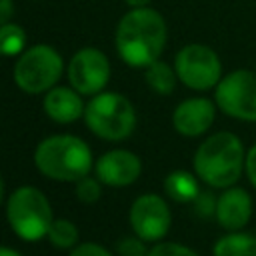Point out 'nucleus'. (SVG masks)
Listing matches in <instances>:
<instances>
[{
    "instance_id": "nucleus-13",
    "label": "nucleus",
    "mask_w": 256,
    "mask_h": 256,
    "mask_svg": "<svg viewBox=\"0 0 256 256\" xmlns=\"http://www.w3.org/2000/svg\"><path fill=\"white\" fill-rule=\"evenodd\" d=\"M216 220L226 230H240L252 216V198L242 188H226L216 200Z\"/></svg>"
},
{
    "instance_id": "nucleus-8",
    "label": "nucleus",
    "mask_w": 256,
    "mask_h": 256,
    "mask_svg": "<svg viewBox=\"0 0 256 256\" xmlns=\"http://www.w3.org/2000/svg\"><path fill=\"white\" fill-rule=\"evenodd\" d=\"M216 106L238 120L256 122V72L234 70L216 84Z\"/></svg>"
},
{
    "instance_id": "nucleus-2",
    "label": "nucleus",
    "mask_w": 256,
    "mask_h": 256,
    "mask_svg": "<svg viewBox=\"0 0 256 256\" xmlns=\"http://www.w3.org/2000/svg\"><path fill=\"white\" fill-rule=\"evenodd\" d=\"M246 152L240 138L232 132L208 136L194 154L196 176L212 188H230L242 174Z\"/></svg>"
},
{
    "instance_id": "nucleus-20",
    "label": "nucleus",
    "mask_w": 256,
    "mask_h": 256,
    "mask_svg": "<svg viewBox=\"0 0 256 256\" xmlns=\"http://www.w3.org/2000/svg\"><path fill=\"white\" fill-rule=\"evenodd\" d=\"M76 196H78V200H82V202H86V204L96 202V200L100 198V184H98L94 178L84 176V178L78 180Z\"/></svg>"
},
{
    "instance_id": "nucleus-18",
    "label": "nucleus",
    "mask_w": 256,
    "mask_h": 256,
    "mask_svg": "<svg viewBox=\"0 0 256 256\" xmlns=\"http://www.w3.org/2000/svg\"><path fill=\"white\" fill-rule=\"evenodd\" d=\"M26 46V32L14 22L0 26V56H20Z\"/></svg>"
},
{
    "instance_id": "nucleus-26",
    "label": "nucleus",
    "mask_w": 256,
    "mask_h": 256,
    "mask_svg": "<svg viewBox=\"0 0 256 256\" xmlns=\"http://www.w3.org/2000/svg\"><path fill=\"white\" fill-rule=\"evenodd\" d=\"M128 6H132V8H144V6H148L152 0H124Z\"/></svg>"
},
{
    "instance_id": "nucleus-14",
    "label": "nucleus",
    "mask_w": 256,
    "mask_h": 256,
    "mask_svg": "<svg viewBox=\"0 0 256 256\" xmlns=\"http://www.w3.org/2000/svg\"><path fill=\"white\" fill-rule=\"evenodd\" d=\"M44 112L60 124L78 120L84 114L80 92L74 88H64V86L50 88L44 96Z\"/></svg>"
},
{
    "instance_id": "nucleus-28",
    "label": "nucleus",
    "mask_w": 256,
    "mask_h": 256,
    "mask_svg": "<svg viewBox=\"0 0 256 256\" xmlns=\"http://www.w3.org/2000/svg\"><path fill=\"white\" fill-rule=\"evenodd\" d=\"M2 198H4V184H2V178H0V204H2Z\"/></svg>"
},
{
    "instance_id": "nucleus-15",
    "label": "nucleus",
    "mask_w": 256,
    "mask_h": 256,
    "mask_svg": "<svg viewBox=\"0 0 256 256\" xmlns=\"http://www.w3.org/2000/svg\"><path fill=\"white\" fill-rule=\"evenodd\" d=\"M214 256H256V234L232 230L222 236L212 250Z\"/></svg>"
},
{
    "instance_id": "nucleus-19",
    "label": "nucleus",
    "mask_w": 256,
    "mask_h": 256,
    "mask_svg": "<svg viewBox=\"0 0 256 256\" xmlns=\"http://www.w3.org/2000/svg\"><path fill=\"white\" fill-rule=\"evenodd\" d=\"M48 240L58 248H70L78 240V230L70 220H52L48 228Z\"/></svg>"
},
{
    "instance_id": "nucleus-6",
    "label": "nucleus",
    "mask_w": 256,
    "mask_h": 256,
    "mask_svg": "<svg viewBox=\"0 0 256 256\" xmlns=\"http://www.w3.org/2000/svg\"><path fill=\"white\" fill-rule=\"evenodd\" d=\"M62 58L48 44H36L20 54L14 66V82L28 94H40L54 88L62 76Z\"/></svg>"
},
{
    "instance_id": "nucleus-27",
    "label": "nucleus",
    "mask_w": 256,
    "mask_h": 256,
    "mask_svg": "<svg viewBox=\"0 0 256 256\" xmlns=\"http://www.w3.org/2000/svg\"><path fill=\"white\" fill-rule=\"evenodd\" d=\"M0 256H22V254H18V252H16V250H12V248L0 246Z\"/></svg>"
},
{
    "instance_id": "nucleus-1",
    "label": "nucleus",
    "mask_w": 256,
    "mask_h": 256,
    "mask_svg": "<svg viewBox=\"0 0 256 256\" xmlns=\"http://www.w3.org/2000/svg\"><path fill=\"white\" fill-rule=\"evenodd\" d=\"M166 22L160 12L152 8H132L126 12L116 28L118 56L134 68H146L160 58L166 46Z\"/></svg>"
},
{
    "instance_id": "nucleus-22",
    "label": "nucleus",
    "mask_w": 256,
    "mask_h": 256,
    "mask_svg": "<svg viewBox=\"0 0 256 256\" xmlns=\"http://www.w3.org/2000/svg\"><path fill=\"white\" fill-rule=\"evenodd\" d=\"M118 254L120 256H148L142 238H122L118 242Z\"/></svg>"
},
{
    "instance_id": "nucleus-11",
    "label": "nucleus",
    "mask_w": 256,
    "mask_h": 256,
    "mask_svg": "<svg viewBox=\"0 0 256 256\" xmlns=\"http://www.w3.org/2000/svg\"><path fill=\"white\" fill-rule=\"evenodd\" d=\"M140 158L128 150H110L96 160V176L108 186H128L140 176Z\"/></svg>"
},
{
    "instance_id": "nucleus-23",
    "label": "nucleus",
    "mask_w": 256,
    "mask_h": 256,
    "mask_svg": "<svg viewBox=\"0 0 256 256\" xmlns=\"http://www.w3.org/2000/svg\"><path fill=\"white\" fill-rule=\"evenodd\" d=\"M70 256H112L106 248L98 246V244H92V242H86V244H80L72 250Z\"/></svg>"
},
{
    "instance_id": "nucleus-17",
    "label": "nucleus",
    "mask_w": 256,
    "mask_h": 256,
    "mask_svg": "<svg viewBox=\"0 0 256 256\" xmlns=\"http://www.w3.org/2000/svg\"><path fill=\"white\" fill-rule=\"evenodd\" d=\"M144 78H146V84L158 92V94H170L176 86V70L170 68L166 62L162 60H154L152 64L146 66V72H144Z\"/></svg>"
},
{
    "instance_id": "nucleus-24",
    "label": "nucleus",
    "mask_w": 256,
    "mask_h": 256,
    "mask_svg": "<svg viewBox=\"0 0 256 256\" xmlns=\"http://www.w3.org/2000/svg\"><path fill=\"white\" fill-rule=\"evenodd\" d=\"M244 170H246V174H248V178H250L252 186L256 188V144H254V146L248 150V154H246Z\"/></svg>"
},
{
    "instance_id": "nucleus-9",
    "label": "nucleus",
    "mask_w": 256,
    "mask_h": 256,
    "mask_svg": "<svg viewBox=\"0 0 256 256\" xmlns=\"http://www.w3.org/2000/svg\"><path fill=\"white\" fill-rule=\"evenodd\" d=\"M68 80L84 96L98 94L110 80V62L98 48L78 50L68 64Z\"/></svg>"
},
{
    "instance_id": "nucleus-5",
    "label": "nucleus",
    "mask_w": 256,
    "mask_h": 256,
    "mask_svg": "<svg viewBox=\"0 0 256 256\" xmlns=\"http://www.w3.org/2000/svg\"><path fill=\"white\" fill-rule=\"evenodd\" d=\"M6 216L10 222V228L22 240L44 238L52 224L50 202L34 186H22L10 194Z\"/></svg>"
},
{
    "instance_id": "nucleus-25",
    "label": "nucleus",
    "mask_w": 256,
    "mask_h": 256,
    "mask_svg": "<svg viewBox=\"0 0 256 256\" xmlns=\"http://www.w3.org/2000/svg\"><path fill=\"white\" fill-rule=\"evenodd\" d=\"M12 12H14L12 0H0V26L6 24V22H10Z\"/></svg>"
},
{
    "instance_id": "nucleus-4",
    "label": "nucleus",
    "mask_w": 256,
    "mask_h": 256,
    "mask_svg": "<svg viewBox=\"0 0 256 256\" xmlns=\"http://www.w3.org/2000/svg\"><path fill=\"white\" fill-rule=\"evenodd\" d=\"M88 128L104 140H124L136 126V112L130 100L118 92H98L84 108Z\"/></svg>"
},
{
    "instance_id": "nucleus-16",
    "label": "nucleus",
    "mask_w": 256,
    "mask_h": 256,
    "mask_svg": "<svg viewBox=\"0 0 256 256\" xmlns=\"http://www.w3.org/2000/svg\"><path fill=\"white\" fill-rule=\"evenodd\" d=\"M164 190L176 202H192L200 194L196 178L190 172H186V170L170 172L166 176V180H164Z\"/></svg>"
},
{
    "instance_id": "nucleus-3",
    "label": "nucleus",
    "mask_w": 256,
    "mask_h": 256,
    "mask_svg": "<svg viewBox=\"0 0 256 256\" xmlns=\"http://www.w3.org/2000/svg\"><path fill=\"white\" fill-rule=\"evenodd\" d=\"M34 162L36 168L52 180L78 182L88 176L92 168V152L84 140L72 134H56L38 144Z\"/></svg>"
},
{
    "instance_id": "nucleus-12",
    "label": "nucleus",
    "mask_w": 256,
    "mask_h": 256,
    "mask_svg": "<svg viewBox=\"0 0 256 256\" xmlns=\"http://www.w3.org/2000/svg\"><path fill=\"white\" fill-rule=\"evenodd\" d=\"M214 114L216 108L208 98H188L176 106L172 124L184 136H200L212 126Z\"/></svg>"
},
{
    "instance_id": "nucleus-21",
    "label": "nucleus",
    "mask_w": 256,
    "mask_h": 256,
    "mask_svg": "<svg viewBox=\"0 0 256 256\" xmlns=\"http://www.w3.org/2000/svg\"><path fill=\"white\" fill-rule=\"evenodd\" d=\"M148 256H198V254L188 246H182L176 242H160L148 252Z\"/></svg>"
},
{
    "instance_id": "nucleus-10",
    "label": "nucleus",
    "mask_w": 256,
    "mask_h": 256,
    "mask_svg": "<svg viewBox=\"0 0 256 256\" xmlns=\"http://www.w3.org/2000/svg\"><path fill=\"white\" fill-rule=\"evenodd\" d=\"M130 224L138 238L156 242L164 238L170 228V210L160 196L144 194L136 198L130 208Z\"/></svg>"
},
{
    "instance_id": "nucleus-7",
    "label": "nucleus",
    "mask_w": 256,
    "mask_h": 256,
    "mask_svg": "<svg viewBox=\"0 0 256 256\" xmlns=\"http://www.w3.org/2000/svg\"><path fill=\"white\" fill-rule=\"evenodd\" d=\"M178 80L192 90H210L220 82L222 64L218 54L204 44H188L174 58Z\"/></svg>"
}]
</instances>
